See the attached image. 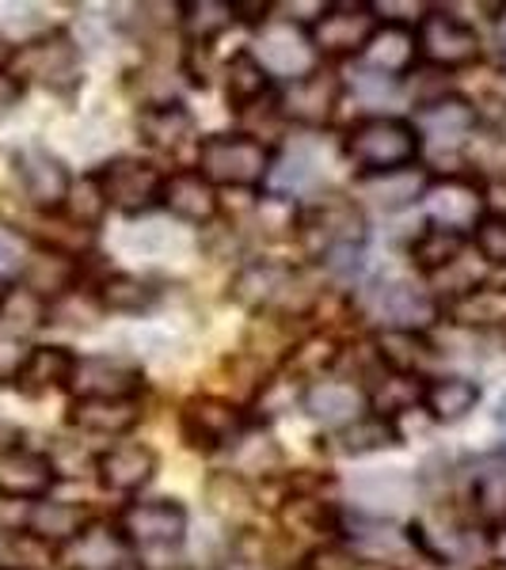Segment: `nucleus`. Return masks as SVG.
Segmentation results:
<instances>
[{
  "label": "nucleus",
  "mask_w": 506,
  "mask_h": 570,
  "mask_svg": "<svg viewBox=\"0 0 506 570\" xmlns=\"http://www.w3.org/2000/svg\"><path fill=\"white\" fill-rule=\"evenodd\" d=\"M499 419H506V395H503V400H499Z\"/></svg>",
  "instance_id": "obj_49"
},
{
  "label": "nucleus",
  "mask_w": 506,
  "mask_h": 570,
  "mask_svg": "<svg viewBox=\"0 0 506 570\" xmlns=\"http://www.w3.org/2000/svg\"><path fill=\"white\" fill-rule=\"evenodd\" d=\"M88 510L77 502H58V499H39L31 502L27 513V537L42 540L50 548H66L69 540H77L88 525Z\"/></svg>",
  "instance_id": "obj_33"
},
{
  "label": "nucleus",
  "mask_w": 506,
  "mask_h": 570,
  "mask_svg": "<svg viewBox=\"0 0 506 570\" xmlns=\"http://www.w3.org/2000/svg\"><path fill=\"white\" fill-rule=\"evenodd\" d=\"M252 426L247 411L241 403L225 400V395H191L179 407V438L195 453H221L233 449L236 438Z\"/></svg>",
  "instance_id": "obj_7"
},
{
  "label": "nucleus",
  "mask_w": 506,
  "mask_h": 570,
  "mask_svg": "<svg viewBox=\"0 0 506 570\" xmlns=\"http://www.w3.org/2000/svg\"><path fill=\"white\" fill-rule=\"evenodd\" d=\"M468 513L476 525H484L492 537L506 532V456H492L473 472L468 487Z\"/></svg>",
  "instance_id": "obj_29"
},
{
  "label": "nucleus",
  "mask_w": 506,
  "mask_h": 570,
  "mask_svg": "<svg viewBox=\"0 0 506 570\" xmlns=\"http://www.w3.org/2000/svg\"><path fill=\"white\" fill-rule=\"evenodd\" d=\"M23 96V80L16 77L12 69H0V110L4 107H16Z\"/></svg>",
  "instance_id": "obj_48"
},
{
  "label": "nucleus",
  "mask_w": 506,
  "mask_h": 570,
  "mask_svg": "<svg viewBox=\"0 0 506 570\" xmlns=\"http://www.w3.org/2000/svg\"><path fill=\"white\" fill-rule=\"evenodd\" d=\"M362 308L377 320V331H416V335H427L438 320H446V308H441L435 293L403 278L377 282L366 293Z\"/></svg>",
  "instance_id": "obj_6"
},
{
  "label": "nucleus",
  "mask_w": 506,
  "mask_h": 570,
  "mask_svg": "<svg viewBox=\"0 0 506 570\" xmlns=\"http://www.w3.org/2000/svg\"><path fill=\"white\" fill-rule=\"evenodd\" d=\"M142 419H145L142 400H72L69 407V426L110 441L134 434Z\"/></svg>",
  "instance_id": "obj_27"
},
{
  "label": "nucleus",
  "mask_w": 506,
  "mask_h": 570,
  "mask_svg": "<svg viewBox=\"0 0 506 570\" xmlns=\"http://www.w3.org/2000/svg\"><path fill=\"white\" fill-rule=\"evenodd\" d=\"M252 58L271 72V80H301L305 72L317 69V50L309 42V31L298 23H286L279 16H271L252 42Z\"/></svg>",
  "instance_id": "obj_13"
},
{
  "label": "nucleus",
  "mask_w": 506,
  "mask_h": 570,
  "mask_svg": "<svg viewBox=\"0 0 506 570\" xmlns=\"http://www.w3.org/2000/svg\"><path fill=\"white\" fill-rule=\"evenodd\" d=\"M480 384L465 373H438L427 381L422 389V415L438 426H454V422H465L480 407Z\"/></svg>",
  "instance_id": "obj_25"
},
{
  "label": "nucleus",
  "mask_w": 506,
  "mask_h": 570,
  "mask_svg": "<svg viewBox=\"0 0 506 570\" xmlns=\"http://www.w3.org/2000/svg\"><path fill=\"white\" fill-rule=\"evenodd\" d=\"M331 441H335L339 456H373V453H385V449H400L403 434H400L397 419H385V415L366 411V415L354 419L351 426L335 430Z\"/></svg>",
  "instance_id": "obj_37"
},
{
  "label": "nucleus",
  "mask_w": 506,
  "mask_h": 570,
  "mask_svg": "<svg viewBox=\"0 0 506 570\" xmlns=\"http://www.w3.org/2000/svg\"><path fill=\"white\" fill-rule=\"evenodd\" d=\"M156 468H160V456H156L153 445L115 441L96 456V480L110 494H142L156 480Z\"/></svg>",
  "instance_id": "obj_16"
},
{
  "label": "nucleus",
  "mask_w": 506,
  "mask_h": 570,
  "mask_svg": "<svg viewBox=\"0 0 506 570\" xmlns=\"http://www.w3.org/2000/svg\"><path fill=\"white\" fill-rule=\"evenodd\" d=\"M430 176H435V171H427L422 164L400 168V171H385V176H358L351 198L362 206V214L366 209H373V214H403V209L422 202V195H427V187H430Z\"/></svg>",
  "instance_id": "obj_17"
},
{
  "label": "nucleus",
  "mask_w": 506,
  "mask_h": 570,
  "mask_svg": "<svg viewBox=\"0 0 506 570\" xmlns=\"http://www.w3.org/2000/svg\"><path fill=\"white\" fill-rule=\"evenodd\" d=\"M16 176H20L31 206H39L42 214H61L72 187V176L61 156H53L42 145H27V149L16 153Z\"/></svg>",
  "instance_id": "obj_15"
},
{
  "label": "nucleus",
  "mask_w": 506,
  "mask_h": 570,
  "mask_svg": "<svg viewBox=\"0 0 506 570\" xmlns=\"http://www.w3.org/2000/svg\"><path fill=\"white\" fill-rule=\"evenodd\" d=\"M0 570H20V567H0Z\"/></svg>",
  "instance_id": "obj_52"
},
{
  "label": "nucleus",
  "mask_w": 506,
  "mask_h": 570,
  "mask_svg": "<svg viewBox=\"0 0 506 570\" xmlns=\"http://www.w3.org/2000/svg\"><path fill=\"white\" fill-rule=\"evenodd\" d=\"M53 483H58V468L39 449H27V445L0 449V499L39 502L50 499Z\"/></svg>",
  "instance_id": "obj_18"
},
{
  "label": "nucleus",
  "mask_w": 506,
  "mask_h": 570,
  "mask_svg": "<svg viewBox=\"0 0 506 570\" xmlns=\"http://www.w3.org/2000/svg\"><path fill=\"white\" fill-rule=\"evenodd\" d=\"M77 274H80V259L72 255H61V252H42L31 255L23 266V285L31 293H39L42 301H53L61 293H69L77 285Z\"/></svg>",
  "instance_id": "obj_41"
},
{
  "label": "nucleus",
  "mask_w": 506,
  "mask_h": 570,
  "mask_svg": "<svg viewBox=\"0 0 506 570\" xmlns=\"http://www.w3.org/2000/svg\"><path fill=\"white\" fill-rule=\"evenodd\" d=\"M156 297L160 293L153 289V282L137 278V274L126 271H110L96 282L91 289V301L104 316H145V312L156 308Z\"/></svg>",
  "instance_id": "obj_32"
},
{
  "label": "nucleus",
  "mask_w": 506,
  "mask_h": 570,
  "mask_svg": "<svg viewBox=\"0 0 506 570\" xmlns=\"http://www.w3.org/2000/svg\"><path fill=\"white\" fill-rule=\"evenodd\" d=\"M503 343H506V327H503Z\"/></svg>",
  "instance_id": "obj_53"
},
{
  "label": "nucleus",
  "mask_w": 506,
  "mask_h": 570,
  "mask_svg": "<svg viewBox=\"0 0 506 570\" xmlns=\"http://www.w3.org/2000/svg\"><path fill=\"white\" fill-rule=\"evenodd\" d=\"M370 346L385 373L422 376V381L430 376L427 365L438 357V346L427 335H416V331H377Z\"/></svg>",
  "instance_id": "obj_30"
},
{
  "label": "nucleus",
  "mask_w": 506,
  "mask_h": 570,
  "mask_svg": "<svg viewBox=\"0 0 506 570\" xmlns=\"http://www.w3.org/2000/svg\"><path fill=\"white\" fill-rule=\"evenodd\" d=\"M115 525L123 529L134 556H153V551L179 548L187 540L191 518L187 505L176 499H137L118 513Z\"/></svg>",
  "instance_id": "obj_10"
},
{
  "label": "nucleus",
  "mask_w": 506,
  "mask_h": 570,
  "mask_svg": "<svg viewBox=\"0 0 506 570\" xmlns=\"http://www.w3.org/2000/svg\"><path fill=\"white\" fill-rule=\"evenodd\" d=\"M373 4L366 0H331L324 12L309 23V42L317 50V58H362V50L377 35Z\"/></svg>",
  "instance_id": "obj_8"
},
{
  "label": "nucleus",
  "mask_w": 506,
  "mask_h": 570,
  "mask_svg": "<svg viewBox=\"0 0 506 570\" xmlns=\"http://www.w3.org/2000/svg\"><path fill=\"white\" fill-rule=\"evenodd\" d=\"M72 370H77V354L66 351V346H31L16 389L31 395V400H39V395L69 389Z\"/></svg>",
  "instance_id": "obj_34"
},
{
  "label": "nucleus",
  "mask_w": 506,
  "mask_h": 570,
  "mask_svg": "<svg viewBox=\"0 0 506 570\" xmlns=\"http://www.w3.org/2000/svg\"><path fill=\"white\" fill-rule=\"evenodd\" d=\"M301 411L324 430H343L351 426L354 419H362L370 411V400H366L362 384L358 381H339V376H324V381L309 384L301 392Z\"/></svg>",
  "instance_id": "obj_23"
},
{
  "label": "nucleus",
  "mask_w": 506,
  "mask_h": 570,
  "mask_svg": "<svg viewBox=\"0 0 506 570\" xmlns=\"http://www.w3.org/2000/svg\"><path fill=\"white\" fill-rule=\"evenodd\" d=\"M339 357H343V346H339V338L324 335V331H317V335H305V338H298V343L290 346L286 376H293V381L309 389V384L324 381V376L335 370Z\"/></svg>",
  "instance_id": "obj_40"
},
{
  "label": "nucleus",
  "mask_w": 506,
  "mask_h": 570,
  "mask_svg": "<svg viewBox=\"0 0 506 570\" xmlns=\"http://www.w3.org/2000/svg\"><path fill=\"white\" fill-rule=\"evenodd\" d=\"M195 168L217 190H263L274 168V149L255 134H210L198 141Z\"/></svg>",
  "instance_id": "obj_3"
},
{
  "label": "nucleus",
  "mask_w": 506,
  "mask_h": 570,
  "mask_svg": "<svg viewBox=\"0 0 506 570\" xmlns=\"http://www.w3.org/2000/svg\"><path fill=\"white\" fill-rule=\"evenodd\" d=\"M499 456H506V441H503V449H499Z\"/></svg>",
  "instance_id": "obj_51"
},
{
  "label": "nucleus",
  "mask_w": 506,
  "mask_h": 570,
  "mask_svg": "<svg viewBox=\"0 0 506 570\" xmlns=\"http://www.w3.org/2000/svg\"><path fill=\"white\" fill-rule=\"evenodd\" d=\"M293 266L274 263V259H247L241 271L233 274V301L255 316H274L282 305H286V293L293 285Z\"/></svg>",
  "instance_id": "obj_19"
},
{
  "label": "nucleus",
  "mask_w": 506,
  "mask_h": 570,
  "mask_svg": "<svg viewBox=\"0 0 506 570\" xmlns=\"http://www.w3.org/2000/svg\"><path fill=\"white\" fill-rule=\"evenodd\" d=\"M198 122L183 104H156L137 110V137L156 153H179L195 137Z\"/></svg>",
  "instance_id": "obj_31"
},
{
  "label": "nucleus",
  "mask_w": 506,
  "mask_h": 570,
  "mask_svg": "<svg viewBox=\"0 0 506 570\" xmlns=\"http://www.w3.org/2000/svg\"><path fill=\"white\" fill-rule=\"evenodd\" d=\"M343 96H347V80L339 77L335 69L317 66L301 80H290V85L279 91L274 110H279L282 122L301 126V130H320V126H328L331 118H335Z\"/></svg>",
  "instance_id": "obj_11"
},
{
  "label": "nucleus",
  "mask_w": 506,
  "mask_h": 570,
  "mask_svg": "<svg viewBox=\"0 0 506 570\" xmlns=\"http://www.w3.org/2000/svg\"><path fill=\"white\" fill-rule=\"evenodd\" d=\"M468 247L480 255V263L506 271V214H487L468 236Z\"/></svg>",
  "instance_id": "obj_46"
},
{
  "label": "nucleus",
  "mask_w": 506,
  "mask_h": 570,
  "mask_svg": "<svg viewBox=\"0 0 506 570\" xmlns=\"http://www.w3.org/2000/svg\"><path fill=\"white\" fill-rule=\"evenodd\" d=\"M66 570H126L134 567V548L126 544L123 529L110 521H88L77 540L58 551Z\"/></svg>",
  "instance_id": "obj_20"
},
{
  "label": "nucleus",
  "mask_w": 506,
  "mask_h": 570,
  "mask_svg": "<svg viewBox=\"0 0 506 570\" xmlns=\"http://www.w3.org/2000/svg\"><path fill=\"white\" fill-rule=\"evenodd\" d=\"M446 316L457 327H506V285H476L473 293L449 301Z\"/></svg>",
  "instance_id": "obj_42"
},
{
  "label": "nucleus",
  "mask_w": 506,
  "mask_h": 570,
  "mask_svg": "<svg viewBox=\"0 0 506 570\" xmlns=\"http://www.w3.org/2000/svg\"><path fill=\"white\" fill-rule=\"evenodd\" d=\"M31 346H23L16 335H0V384H16L27 365Z\"/></svg>",
  "instance_id": "obj_47"
},
{
  "label": "nucleus",
  "mask_w": 506,
  "mask_h": 570,
  "mask_svg": "<svg viewBox=\"0 0 506 570\" xmlns=\"http://www.w3.org/2000/svg\"><path fill=\"white\" fill-rule=\"evenodd\" d=\"M468 252V240L457 233H446V228H435V225H422L408 244V259L411 266L422 274L427 282L441 278L454 263H461Z\"/></svg>",
  "instance_id": "obj_36"
},
{
  "label": "nucleus",
  "mask_w": 506,
  "mask_h": 570,
  "mask_svg": "<svg viewBox=\"0 0 506 570\" xmlns=\"http://www.w3.org/2000/svg\"><path fill=\"white\" fill-rule=\"evenodd\" d=\"M282 525L298 537H339V510L335 502H328L324 494L309 491V487H293V494L282 502L279 510Z\"/></svg>",
  "instance_id": "obj_38"
},
{
  "label": "nucleus",
  "mask_w": 506,
  "mask_h": 570,
  "mask_svg": "<svg viewBox=\"0 0 506 570\" xmlns=\"http://www.w3.org/2000/svg\"><path fill=\"white\" fill-rule=\"evenodd\" d=\"M271 72L252 58V50H236L225 61V104L233 115H247L252 107H260L271 99Z\"/></svg>",
  "instance_id": "obj_35"
},
{
  "label": "nucleus",
  "mask_w": 506,
  "mask_h": 570,
  "mask_svg": "<svg viewBox=\"0 0 506 570\" xmlns=\"http://www.w3.org/2000/svg\"><path fill=\"white\" fill-rule=\"evenodd\" d=\"M411 126H416L422 145H461L480 126V110L465 96L441 91V96H430L427 104H419Z\"/></svg>",
  "instance_id": "obj_21"
},
{
  "label": "nucleus",
  "mask_w": 506,
  "mask_h": 570,
  "mask_svg": "<svg viewBox=\"0 0 506 570\" xmlns=\"http://www.w3.org/2000/svg\"><path fill=\"white\" fill-rule=\"evenodd\" d=\"M50 324V301H42L39 293H31L27 285H4L0 289V327H8V335H27Z\"/></svg>",
  "instance_id": "obj_43"
},
{
  "label": "nucleus",
  "mask_w": 506,
  "mask_h": 570,
  "mask_svg": "<svg viewBox=\"0 0 506 570\" xmlns=\"http://www.w3.org/2000/svg\"><path fill=\"white\" fill-rule=\"evenodd\" d=\"M279 468H282V449H279V441H274L271 434L247 426L244 434L236 438L233 468H228V472H236L241 480L252 483V475H274Z\"/></svg>",
  "instance_id": "obj_44"
},
{
  "label": "nucleus",
  "mask_w": 506,
  "mask_h": 570,
  "mask_svg": "<svg viewBox=\"0 0 506 570\" xmlns=\"http://www.w3.org/2000/svg\"><path fill=\"white\" fill-rule=\"evenodd\" d=\"M422 206H427V225L457 233V236H465V240L476 233V225L492 214V209H487V187L476 176H465V171L430 176Z\"/></svg>",
  "instance_id": "obj_9"
},
{
  "label": "nucleus",
  "mask_w": 506,
  "mask_h": 570,
  "mask_svg": "<svg viewBox=\"0 0 506 570\" xmlns=\"http://www.w3.org/2000/svg\"><path fill=\"white\" fill-rule=\"evenodd\" d=\"M69 392L72 400H142L145 370L126 354H88L77 357Z\"/></svg>",
  "instance_id": "obj_12"
},
{
  "label": "nucleus",
  "mask_w": 506,
  "mask_h": 570,
  "mask_svg": "<svg viewBox=\"0 0 506 570\" xmlns=\"http://www.w3.org/2000/svg\"><path fill=\"white\" fill-rule=\"evenodd\" d=\"M236 23V8L228 0H183L179 4V31L191 46L210 50L228 27Z\"/></svg>",
  "instance_id": "obj_39"
},
{
  "label": "nucleus",
  "mask_w": 506,
  "mask_h": 570,
  "mask_svg": "<svg viewBox=\"0 0 506 570\" xmlns=\"http://www.w3.org/2000/svg\"><path fill=\"white\" fill-rule=\"evenodd\" d=\"M312 263L331 274H354L366 259V214L351 195H317L298 202V233Z\"/></svg>",
  "instance_id": "obj_1"
},
{
  "label": "nucleus",
  "mask_w": 506,
  "mask_h": 570,
  "mask_svg": "<svg viewBox=\"0 0 506 570\" xmlns=\"http://www.w3.org/2000/svg\"><path fill=\"white\" fill-rule=\"evenodd\" d=\"M160 209H168L183 225L206 228L221 217V190L198 168H176L164 176Z\"/></svg>",
  "instance_id": "obj_22"
},
{
  "label": "nucleus",
  "mask_w": 506,
  "mask_h": 570,
  "mask_svg": "<svg viewBox=\"0 0 506 570\" xmlns=\"http://www.w3.org/2000/svg\"><path fill=\"white\" fill-rule=\"evenodd\" d=\"M80 50L66 31H50L39 39L23 42L16 50V77L39 80L46 88H69L77 80Z\"/></svg>",
  "instance_id": "obj_14"
},
{
  "label": "nucleus",
  "mask_w": 506,
  "mask_h": 570,
  "mask_svg": "<svg viewBox=\"0 0 506 570\" xmlns=\"http://www.w3.org/2000/svg\"><path fill=\"white\" fill-rule=\"evenodd\" d=\"M362 66L370 77L381 80H403L419 69V42L416 27L403 23H381L370 46L362 50Z\"/></svg>",
  "instance_id": "obj_24"
},
{
  "label": "nucleus",
  "mask_w": 506,
  "mask_h": 570,
  "mask_svg": "<svg viewBox=\"0 0 506 570\" xmlns=\"http://www.w3.org/2000/svg\"><path fill=\"white\" fill-rule=\"evenodd\" d=\"M202 494H206L210 513L233 532H244L255 521V513H260V494H255V487L241 480L236 472H228V468L210 475Z\"/></svg>",
  "instance_id": "obj_28"
},
{
  "label": "nucleus",
  "mask_w": 506,
  "mask_h": 570,
  "mask_svg": "<svg viewBox=\"0 0 506 570\" xmlns=\"http://www.w3.org/2000/svg\"><path fill=\"white\" fill-rule=\"evenodd\" d=\"M416 491L419 480L403 468H370L351 483L358 513H373V518H385V510H400L403 502L416 499Z\"/></svg>",
  "instance_id": "obj_26"
},
{
  "label": "nucleus",
  "mask_w": 506,
  "mask_h": 570,
  "mask_svg": "<svg viewBox=\"0 0 506 570\" xmlns=\"http://www.w3.org/2000/svg\"><path fill=\"white\" fill-rule=\"evenodd\" d=\"M416 42H419V66L446 72V77L476 66L484 58L480 31L468 20H461L454 8L430 4L427 16L416 27Z\"/></svg>",
  "instance_id": "obj_4"
},
{
  "label": "nucleus",
  "mask_w": 506,
  "mask_h": 570,
  "mask_svg": "<svg viewBox=\"0 0 506 570\" xmlns=\"http://www.w3.org/2000/svg\"><path fill=\"white\" fill-rule=\"evenodd\" d=\"M343 156L354 164L358 176H385V171L416 168L422 156V141L411 118L362 115L347 126Z\"/></svg>",
  "instance_id": "obj_2"
},
{
  "label": "nucleus",
  "mask_w": 506,
  "mask_h": 570,
  "mask_svg": "<svg viewBox=\"0 0 506 570\" xmlns=\"http://www.w3.org/2000/svg\"><path fill=\"white\" fill-rule=\"evenodd\" d=\"M503 540H506V532H499V537H495V544H503Z\"/></svg>",
  "instance_id": "obj_50"
},
{
  "label": "nucleus",
  "mask_w": 506,
  "mask_h": 570,
  "mask_svg": "<svg viewBox=\"0 0 506 570\" xmlns=\"http://www.w3.org/2000/svg\"><path fill=\"white\" fill-rule=\"evenodd\" d=\"M164 176L168 171H160L153 160H142V156H115L104 168H96V183L107 198V209L123 217H145L160 209Z\"/></svg>",
  "instance_id": "obj_5"
},
{
  "label": "nucleus",
  "mask_w": 506,
  "mask_h": 570,
  "mask_svg": "<svg viewBox=\"0 0 506 570\" xmlns=\"http://www.w3.org/2000/svg\"><path fill=\"white\" fill-rule=\"evenodd\" d=\"M104 214H107V198H104V190H99V183H96V171H91V176L72 179L69 198H66V206H61V217H69L72 225L96 233V225L104 220Z\"/></svg>",
  "instance_id": "obj_45"
}]
</instances>
